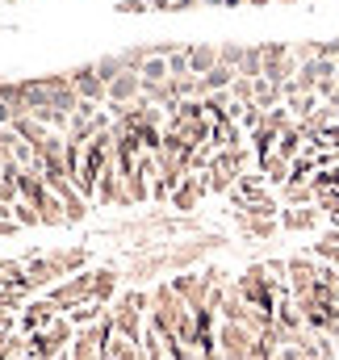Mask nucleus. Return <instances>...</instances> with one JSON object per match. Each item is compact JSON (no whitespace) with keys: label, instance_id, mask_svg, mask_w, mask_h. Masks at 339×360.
<instances>
[{"label":"nucleus","instance_id":"obj_6","mask_svg":"<svg viewBox=\"0 0 339 360\" xmlns=\"http://www.w3.org/2000/svg\"><path fill=\"white\" fill-rule=\"evenodd\" d=\"M205 193H210V184H205V172H188V176L176 184V193H172L168 205L176 210V214H193V210H197V201H201Z\"/></svg>","mask_w":339,"mask_h":360},{"label":"nucleus","instance_id":"obj_28","mask_svg":"<svg viewBox=\"0 0 339 360\" xmlns=\"http://www.w3.org/2000/svg\"><path fill=\"white\" fill-rule=\"evenodd\" d=\"M184 46H188V42H184ZM184 46L168 55V80H180V76H188V55H184Z\"/></svg>","mask_w":339,"mask_h":360},{"label":"nucleus","instance_id":"obj_30","mask_svg":"<svg viewBox=\"0 0 339 360\" xmlns=\"http://www.w3.org/2000/svg\"><path fill=\"white\" fill-rule=\"evenodd\" d=\"M239 126H243L248 134H255V130L264 126V109H255V105H243V113H239Z\"/></svg>","mask_w":339,"mask_h":360},{"label":"nucleus","instance_id":"obj_1","mask_svg":"<svg viewBox=\"0 0 339 360\" xmlns=\"http://www.w3.org/2000/svg\"><path fill=\"white\" fill-rule=\"evenodd\" d=\"M147 310H151V293H143V289L122 293V302L109 306V314H113V331H117L122 340L139 344V340H143V327H147Z\"/></svg>","mask_w":339,"mask_h":360},{"label":"nucleus","instance_id":"obj_7","mask_svg":"<svg viewBox=\"0 0 339 360\" xmlns=\"http://www.w3.org/2000/svg\"><path fill=\"white\" fill-rule=\"evenodd\" d=\"M55 306L46 302V297H34V302H25L21 306V314H17V327H21V335H34V331H46L51 323H55Z\"/></svg>","mask_w":339,"mask_h":360},{"label":"nucleus","instance_id":"obj_8","mask_svg":"<svg viewBox=\"0 0 339 360\" xmlns=\"http://www.w3.org/2000/svg\"><path fill=\"white\" fill-rule=\"evenodd\" d=\"M285 269H289V297H293V293H306V289L319 281L323 264H319L314 256H289V260H285Z\"/></svg>","mask_w":339,"mask_h":360},{"label":"nucleus","instance_id":"obj_34","mask_svg":"<svg viewBox=\"0 0 339 360\" xmlns=\"http://www.w3.org/2000/svg\"><path fill=\"white\" fill-rule=\"evenodd\" d=\"M13 117H17V113H13V109H8V105L0 101V126H13Z\"/></svg>","mask_w":339,"mask_h":360},{"label":"nucleus","instance_id":"obj_13","mask_svg":"<svg viewBox=\"0 0 339 360\" xmlns=\"http://www.w3.org/2000/svg\"><path fill=\"white\" fill-rule=\"evenodd\" d=\"M34 210H38V226H68L63 201H59V197H55L51 188H46L42 197H38V205H34Z\"/></svg>","mask_w":339,"mask_h":360},{"label":"nucleus","instance_id":"obj_36","mask_svg":"<svg viewBox=\"0 0 339 360\" xmlns=\"http://www.w3.org/2000/svg\"><path fill=\"white\" fill-rule=\"evenodd\" d=\"M272 4H298V0H272Z\"/></svg>","mask_w":339,"mask_h":360},{"label":"nucleus","instance_id":"obj_15","mask_svg":"<svg viewBox=\"0 0 339 360\" xmlns=\"http://www.w3.org/2000/svg\"><path fill=\"white\" fill-rule=\"evenodd\" d=\"M197 84H201V96H210V92H231V84H235V72H231L226 63H218V68H210Z\"/></svg>","mask_w":339,"mask_h":360},{"label":"nucleus","instance_id":"obj_4","mask_svg":"<svg viewBox=\"0 0 339 360\" xmlns=\"http://www.w3.org/2000/svg\"><path fill=\"white\" fill-rule=\"evenodd\" d=\"M218 243H222V235H197V239H188V243H168V272L197 269Z\"/></svg>","mask_w":339,"mask_h":360},{"label":"nucleus","instance_id":"obj_29","mask_svg":"<svg viewBox=\"0 0 339 360\" xmlns=\"http://www.w3.org/2000/svg\"><path fill=\"white\" fill-rule=\"evenodd\" d=\"M201 0H151V13H188Z\"/></svg>","mask_w":339,"mask_h":360},{"label":"nucleus","instance_id":"obj_12","mask_svg":"<svg viewBox=\"0 0 339 360\" xmlns=\"http://www.w3.org/2000/svg\"><path fill=\"white\" fill-rule=\"evenodd\" d=\"M117 285H122V272L113 269V264L92 269V302H96V306H109L113 293H117Z\"/></svg>","mask_w":339,"mask_h":360},{"label":"nucleus","instance_id":"obj_31","mask_svg":"<svg viewBox=\"0 0 339 360\" xmlns=\"http://www.w3.org/2000/svg\"><path fill=\"white\" fill-rule=\"evenodd\" d=\"M13 222H17V226H38V210L25 205V201H17V205H13Z\"/></svg>","mask_w":339,"mask_h":360},{"label":"nucleus","instance_id":"obj_33","mask_svg":"<svg viewBox=\"0 0 339 360\" xmlns=\"http://www.w3.org/2000/svg\"><path fill=\"white\" fill-rule=\"evenodd\" d=\"M205 4H214V8H243L248 0H205Z\"/></svg>","mask_w":339,"mask_h":360},{"label":"nucleus","instance_id":"obj_16","mask_svg":"<svg viewBox=\"0 0 339 360\" xmlns=\"http://www.w3.org/2000/svg\"><path fill=\"white\" fill-rule=\"evenodd\" d=\"M255 168H260V176L268 180V184H281V188L289 184V164H285L276 151H272V155H264V160H255Z\"/></svg>","mask_w":339,"mask_h":360},{"label":"nucleus","instance_id":"obj_9","mask_svg":"<svg viewBox=\"0 0 339 360\" xmlns=\"http://www.w3.org/2000/svg\"><path fill=\"white\" fill-rule=\"evenodd\" d=\"M281 231H293V235H306V231H319V222H323V214H319V205H293V210H281Z\"/></svg>","mask_w":339,"mask_h":360},{"label":"nucleus","instance_id":"obj_26","mask_svg":"<svg viewBox=\"0 0 339 360\" xmlns=\"http://www.w3.org/2000/svg\"><path fill=\"white\" fill-rule=\"evenodd\" d=\"M252 96H255V80L235 76V84H231V101H235V105H252Z\"/></svg>","mask_w":339,"mask_h":360},{"label":"nucleus","instance_id":"obj_18","mask_svg":"<svg viewBox=\"0 0 339 360\" xmlns=\"http://www.w3.org/2000/svg\"><path fill=\"white\" fill-rule=\"evenodd\" d=\"M139 80H143V84H168V59L147 55L143 68H139Z\"/></svg>","mask_w":339,"mask_h":360},{"label":"nucleus","instance_id":"obj_2","mask_svg":"<svg viewBox=\"0 0 339 360\" xmlns=\"http://www.w3.org/2000/svg\"><path fill=\"white\" fill-rule=\"evenodd\" d=\"M59 314H68L72 306H84V302H92V269L76 272V276H63L59 285H51L46 293H42Z\"/></svg>","mask_w":339,"mask_h":360},{"label":"nucleus","instance_id":"obj_35","mask_svg":"<svg viewBox=\"0 0 339 360\" xmlns=\"http://www.w3.org/2000/svg\"><path fill=\"white\" fill-rule=\"evenodd\" d=\"M248 4H252V8H268V4H272V0H248Z\"/></svg>","mask_w":339,"mask_h":360},{"label":"nucleus","instance_id":"obj_23","mask_svg":"<svg viewBox=\"0 0 339 360\" xmlns=\"http://www.w3.org/2000/svg\"><path fill=\"white\" fill-rule=\"evenodd\" d=\"M243 55H248V42H218V63H226L231 72H239Z\"/></svg>","mask_w":339,"mask_h":360},{"label":"nucleus","instance_id":"obj_22","mask_svg":"<svg viewBox=\"0 0 339 360\" xmlns=\"http://www.w3.org/2000/svg\"><path fill=\"white\" fill-rule=\"evenodd\" d=\"M59 201H63V214H68V226H76V222H84V218H88V201L80 197V193H76V188H72V193H63Z\"/></svg>","mask_w":339,"mask_h":360},{"label":"nucleus","instance_id":"obj_27","mask_svg":"<svg viewBox=\"0 0 339 360\" xmlns=\"http://www.w3.org/2000/svg\"><path fill=\"white\" fill-rule=\"evenodd\" d=\"M147 55H151V46H126V51H122V68H126V72H139Z\"/></svg>","mask_w":339,"mask_h":360},{"label":"nucleus","instance_id":"obj_5","mask_svg":"<svg viewBox=\"0 0 339 360\" xmlns=\"http://www.w3.org/2000/svg\"><path fill=\"white\" fill-rule=\"evenodd\" d=\"M63 76H68V84L76 89V96H80V101H88V105H105V101H109L105 84L96 80L92 59H88V63H80V68H72V72H63Z\"/></svg>","mask_w":339,"mask_h":360},{"label":"nucleus","instance_id":"obj_21","mask_svg":"<svg viewBox=\"0 0 339 360\" xmlns=\"http://www.w3.org/2000/svg\"><path fill=\"white\" fill-rule=\"evenodd\" d=\"M101 314H105V306H96V302H84V306H72V310H68V323L80 331V327H92Z\"/></svg>","mask_w":339,"mask_h":360},{"label":"nucleus","instance_id":"obj_37","mask_svg":"<svg viewBox=\"0 0 339 360\" xmlns=\"http://www.w3.org/2000/svg\"><path fill=\"white\" fill-rule=\"evenodd\" d=\"M0 4H13V0H0Z\"/></svg>","mask_w":339,"mask_h":360},{"label":"nucleus","instance_id":"obj_14","mask_svg":"<svg viewBox=\"0 0 339 360\" xmlns=\"http://www.w3.org/2000/svg\"><path fill=\"white\" fill-rule=\"evenodd\" d=\"M302 151H306V134H302V130H298V122H293L289 130H281V134H276V155H281L285 164H293Z\"/></svg>","mask_w":339,"mask_h":360},{"label":"nucleus","instance_id":"obj_11","mask_svg":"<svg viewBox=\"0 0 339 360\" xmlns=\"http://www.w3.org/2000/svg\"><path fill=\"white\" fill-rule=\"evenodd\" d=\"M109 101L105 105H134L139 96H143V80H139V72H122L113 84H109Z\"/></svg>","mask_w":339,"mask_h":360},{"label":"nucleus","instance_id":"obj_10","mask_svg":"<svg viewBox=\"0 0 339 360\" xmlns=\"http://www.w3.org/2000/svg\"><path fill=\"white\" fill-rule=\"evenodd\" d=\"M184 55H188V76H197V80L210 68H218V42H188Z\"/></svg>","mask_w":339,"mask_h":360},{"label":"nucleus","instance_id":"obj_20","mask_svg":"<svg viewBox=\"0 0 339 360\" xmlns=\"http://www.w3.org/2000/svg\"><path fill=\"white\" fill-rule=\"evenodd\" d=\"M281 210H293V205H314V188L310 184H285L281 188Z\"/></svg>","mask_w":339,"mask_h":360},{"label":"nucleus","instance_id":"obj_25","mask_svg":"<svg viewBox=\"0 0 339 360\" xmlns=\"http://www.w3.org/2000/svg\"><path fill=\"white\" fill-rule=\"evenodd\" d=\"M252 147H255V160H264V155H272L276 151V130H268V126H260L252 134Z\"/></svg>","mask_w":339,"mask_h":360},{"label":"nucleus","instance_id":"obj_32","mask_svg":"<svg viewBox=\"0 0 339 360\" xmlns=\"http://www.w3.org/2000/svg\"><path fill=\"white\" fill-rule=\"evenodd\" d=\"M117 13H126V17H139V13H151V0H117Z\"/></svg>","mask_w":339,"mask_h":360},{"label":"nucleus","instance_id":"obj_17","mask_svg":"<svg viewBox=\"0 0 339 360\" xmlns=\"http://www.w3.org/2000/svg\"><path fill=\"white\" fill-rule=\"evenodd\" d=\"M122 188H126V197H130V205H143V201H151V180L143 176L139 168L122 176Z\"/></svg>","mask_w":339,"mask_h":360},{"label":"nucleus","instance_id":"obj_24","mask_svg":"<svg viewBox=\"0 0 339 360\" xmlns=\"http://www.w3.org/2000/svg\"><path fill=\"white\" fill-rule=\"evenodd\" d=\"M260 68H264V59H260V42H248V55H243V63H239V72H235V76L260 80Z\"/></svg>","mask_w":339,"mask_h":360},{"label":"nucleus","instance_id":"obj_3","mask_svg":"<svg viewBox=\"0 0 339 360\" xmlns=\"http://www.w3.org/2000/svg\"><path fill=\"white\" fill-rule=\"evenodd\" d=\"M255 340H260V331H252L248 323H218V331H214V352L222 360H248Z\"/></svg>","mask_w":339,"mask_h":360},{"label":"nucleus","instance_id":"obj_19","mask_svg":"<svg viewBox=\"0 0 339 360\" xmlns=\"http://www.w3.org/2000/svg\"><path fill=\"white\" fill-rule=\"evenodd\" d=\"M92 68H96V80H101L105 89L126 72V68H122V55H101V59H92Z\"/></svg>","mask_w":339,"mask_h":360}]
</instances>
